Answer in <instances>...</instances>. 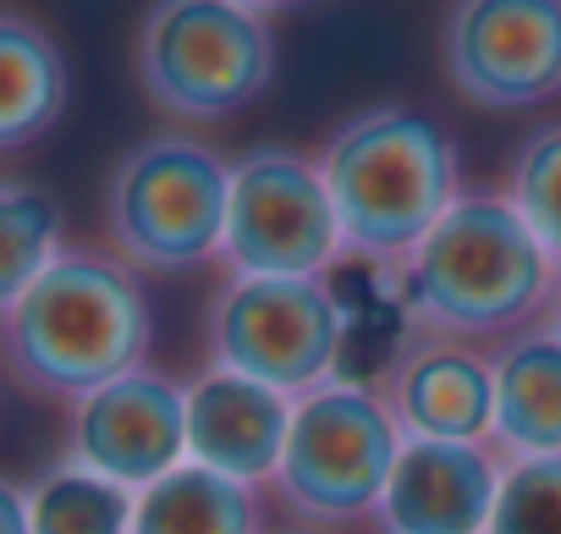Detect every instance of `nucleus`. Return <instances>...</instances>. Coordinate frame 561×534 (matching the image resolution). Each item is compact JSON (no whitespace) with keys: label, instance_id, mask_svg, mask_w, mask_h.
I'll return each instance as SVG.
<instances>
[{"label":"nucleus","instance_id":"obj_1","mask_svg":"<svg viewBox=\"0 0 561 534\" xmlns=\"http://www.w3.org/2000/svg\"><path fill=\"white\" fill-rule=\"evenodd\" d=\"M154 315L144 276L111 248L72 242L56 264L0 304L7 375L34 402H83L89 391L149 364Z\"/></svg>","mask_w":561,"mask_h":534},{"label":"nucleus","instance_id":"obj_2","mask_svg":"<svg viewBox=\"0 0 561 534\" xmlns=\"http://www.w3.org/2000/svg\"><path fill=\"white\" fill-rule=\"evenodd\" d=\"M556 282L561 264L545 253V242L495 182L462 188V198L397 271V298L408 331L501 348L545 320Z\"/></svg>","mask_w":561,"mask_h":534},{"label":"nucleus","instance_id":"obj_3","mask_svg":"<svg viewBox=\"0 0 561 534\" xmlns=\"http://www.w3.org/2000/svg\"><path fill=\"white\" fill-rule=\"evenodd\" d=\"M314 155L347 231V259L386 271H402L408 253L462 198L451 133L408 100H375L353 111L320 138Z\"/></svg>","mask_w":561,"mask_h":534},{"label":"nucleus","instance_id":"obj_4","mask_svg":"<svg viewBox=\"0 0 561 534\" xmlns=\"http://www.w3.org/2000/svg\"><path fill=\"white\" fill-rule=\"evenodd\" d=\"M231 155L187 127H160L122 149L100 193V248L138 276H187L220 264L231 215Z\"/></svg>","mask_w":561,"mask_h":534},{"label":"nucleus","instance_id":"obj_5","mask_svg":"<svg viewBox=\"0 0 561 534\" xmlns=\"http://www.w3.org/2000/svg\"><path fill=\"white\" fill-rule=\"evenodd\" d=\"M402 424L375 380H325L320 391L298 397L293 435L270 479V501L287 523L304 529H375L386 485L402 457Z\"/></svg>","mask_w":561,"mask_h":534},{"label":"nucleus","instance_id":"obj_6","mask_svg":"<svg viewBox=\"0 0 561 534\" xmlns=\"http://www.w3.org/2000/svg\"><path fill=\"white\" fill-rule=\"evenodd\" d=\"M133 72L171 127H215L270 89L275 34L242 0H154L133 39Z\"/></svg>","mask_w":561,"mask_h":534},{"label":"nucleus","instance_id":"obj_7","mask_svg":"<svg viewBox=\"0 0 561 534\" xmlns=\"http://www.w3.org/2000/svg\"><path fill=\"white\" fill-rule=\"evenodd\" d=\"M347 309L331 276H220L204 309V364L237 370L280 397L336 380Z\"/></svg>","mask_w":561,"mask_h":534},{"label":"nucleus","instance_id":"obj_8","mask_svg":"<svg viewBox=\"0 0 561 534\" xmlns=\"http://www.w3.org/2000/svg\"><path fill=\"white\" fill-rule=\"evenodd\" d=\"M347 231L320 155L298 144H253L231 166V215L220 276H331Z\"/></svg>","mask_w":561,"mask_h":534},{"label":"nucleus","instance_id":"obj_9","mask_svg":"<svg viewBox=\"0 0 561 534\" xmlns=\"http://www.w3.org/2000/svg\"><path fill=\"white\" fill-rule=\"evenodd\" d=\"M440 67L457 100L495 116L561 100V0H451Z\"/></svg>","mask_w":561,"mask_h":534},{"label":"nucleus","instance_id":"obj_10","mask_svg":"<svg viewBox=\"0 0 561 534\" xmlns=\"http://www.w3.org/2000/svg\"><path fill=\"white\" fill-rule=\"evenodd\" d=\"M61 463L89 468L133 496L187 463V380L144 364L67 408Z\"/></svg>","mask_w":561,"mask_h":534},{"label":"nucleus","instance_id":"obj_11","mask_svg":"<svg viewBox=\"0 0 561 534\" xmlns=\"http://www.w3.org/2000/svg\"><path fill=\"white\" fill-rule=\"evenodd\" d=\"M408 441H490L495 435V353L479 342L408 331L375 380Z\"/></svg>","mask_w":561,"mask_h":534},{"label":"nucleus","instance_id":"obj_12","mask_svg":"<svg viewBox=\"0 0 561 534\" xmlns=\"http://www.w3.org/2000/svg\"><path fill=\"white\" fill-rule=\"evenodd\" d=\"M506 457L490 441H402L375 534H484Z\"/></svg>","mask_w":561,"mask_h":534},{"label":"nucleus","instance_id":"obj_13","mask_svg":"<svg viewBox=\"0 0 561 534\" xmlns=\"http://www.w3.org/2000/svg\"><path fill=\"white\" fill-rule=\"evenodd\" d=\"M298 402L237 370L204 364L187 380V463H204L237 485L270 490L293 435Z\"/></svg>","mask_w":561,"mask_h":534},{"label":"nucleus","instance_id":"obj_14","mask_svg":"<svg viewBox=\"0 0 561 534\" xmlns=\"http://www.w3.org/2000/svg\"><path fill=\"white\" fill-rule=\"evenodd\" d=\"M495 353V435L506 463L561 457V331L545 320L517 331Z\"/></svg>","mask_w":561,"mask_h":534},{"label":"nucleus","instance_id":"obj_15","mask_svg":"<svg viewBox=\"0 0 561 534\" xmlns=\"http://www.w3.org/2000/svg\"><path fill=\"white\" fill-rule=\"evenodd\" d=\"M72 100V72L56 34L23 7L0 12V149L23 155L45 138Z\"/></svg>","mask_w":561,"mask_h":534},{"label":"nucleus","instance_id":"obj_16","mask_svg":"<svg viewBox=\"0 0 561 534\" xmlns=\"http://www.w3.org/2000/svg\"><path fill=\"white\" fill-rule=\"evenodd\" d=\"M264 496L270 490L237 485L204 463H182L149 490H138L133 534H270Z\"/></svg>","mask_w":561,"mask_h":534},{"label":"nucleus","instance_id":"obj_17","mask_svg":"<svg viewBox=\"0 0 561 534\" xmlns=\"http://www.w3.org/2000/svg\"><path fill=\"white\" fill-rule=\"evenodd\" d=\"M28 501H34V534H133V507H138L127 485H111L61 457L28 485Z\"/></svg>","mask_w":561,"mask_h":534},{"label":"nucleus","instance_id":"obj_18","mask_svg":"<svg viewBox=\"0 0 561 534\" xmlns=\"http://www.w3.org/2000/svg\"><path fill=\"white\" fill-rule=\"evenodd\" d=\"M0 242H7V271H0V304L23 293L45 264H56L67 242V209L45 182L7 177L0 182Z\"/></svg>","mask_w":561,"mask_h":534},{"label":"nucleus","instance_id":"obj_19","mask_svg":"<svg viewBox=\"0 0 561 534\" xmlns=\"http://www.w3.org/2000/svg\"><path fill=\"white\" fill-rule=\"evenodd\" d=\"M501 193L517 204V215L528 220V231L545 242V253L561 264V116L534 127L506 171H501Z\"/></svg>","mask_w":561,"mask_h":534},{"label":"nucleus","instance_id":"obj_20","mask_svg":"<svg viewBox=\"0 0 561 534\" xmlns=\"http://www.w3.org/2000/svg\"><path fill=\"white\" fill-rule=\"evenodd\" d=\"M484 534H561V457L506 463Z\"/></svg>","mask_w":561,"mask_h":534},{"label":"nucleus","instance_id":"obj_21","mask_svg":"<svg viewBox=\"0 0 561 534\" xmlns=\"http://www.w3.org/2000/svg\"><path fill=\"white\" fill-rule=\"evenodd\" d=\"M0 534H34V501L23 479H0Z\"/></svg>","mask_w":561,"mask_h":534},{"label":"nucleus","instance_id":"obj_22","mask_svg":"<svg viewBox=\"0 0 561 534\" xmlns=\"http://www.w3.org/2000/svg\"><path fill=\"white\" fill-rule=\"evenodd\" d=\"M242 7H253V12L275 18V12H298V7H309V0H242Z\"/></svg>","mask_w":561,"mask_h":534},{"label":"nucleus","instance_id":"obj_23","mask_svg":"<svg viewBox=\"0 0 561 534\" xmlns=\"http://www.w3.org/2000/svg\"><path fill=\"white\" fill-rule=\"evenodd\" d=\"M545 326L561 331V282H556V298H550V309H545Z\"/></svg>","mask_w":561,"mask_h":534},{"label":"nucleus","instance_id":"obj_24","mask_svg":"<svg viewBox=\"0 0 561 534\" xmlns=\"http://www.w3.org/2000/svg\"><path fill=\"white\" fill-rule=\"evenodd\" d=\"M270 534H325V529H304V523H280V529H270Z\"/></svg>","mask_w":561,"mask_h":534}]
</instances>
